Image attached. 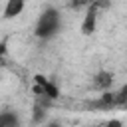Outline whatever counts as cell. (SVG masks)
<instances>
[{
	"mask_svg": "<svg viewBox=\"0 0 127 127\" xmlns=\"http://www.w3.org/2000/svg\"><path fill=\"white\" fill-rule=\"evenodd\" d=\"M123 107H125V109H127V103H125V105H123Z\"/></svg>",
	"mask_w": 127,
	"mask_h": 127,
	"instance_id": "11",
	"label": "cell"
},
{
	"mask_svg": "<svg viewBox=\"0 0 127 127\" xmlns=\"http://www.w3.org/2000/svg\"><path fill=\"white\" fill-rule=\"evenodd\" d=\"M0 127H20V119L14 111H2L0 113Z\"/></svg>",
	"mask_w": 127,
	"mask_h": 127,
	"instance_id": "6",
	"label": "cell"
},
{
	"mask_svg": "<svg viewBox=\"0 0 127 127\" xmlns=\"http://www.w3.org/2000/svg\"><path fill=\"white\" fill-rule=\"evenodd\" d=\"M60 28H62V14H60L58 8L50 6L40 14V18L36 22V28H34V34L40 40H50L60 32Z\"/></svg>",
	"mask_w": 127,
	"mask_h": 127,
	"instance_id": "1",
	"label": "cell"
},
{
	"mask_svg": "<svg viewBox=\"0 0 127 127\" xmlns=\"http://www.w3.org/2000/svg\"><path fill=\"white\" fill-rule=\"evenodd\" d=\"M26 6V0H6V6H4V18L10 20V18H16L22 14Z\"/></svg>",
	"mask_w": 127,
	"mask_h": 127,
	"instance_id": "4",
	"label": "cell"
},
{
	"mask_svg": "<svg viewBox=\"0 0 127 127\" xmlns=\"http://www.w3.org/2000/svg\"><path fill=\"white\" fill-rule=\"evenodd\" d=\"M44 127H62V125H60L58 121H50V123H46Z\"/></svg>",
	"mask_w": 127,
	"mask_h": 127,
	"instance_id": "10",
	"label": "cell"
},
{
	"mask_svg": "<svg viewBox=\"0 0 127 127\" xmlns=\"http://www.w3.org/2000/svg\"><path fill=\"white\" fill-rule=\"evenodd\" d=\"M34 91L38 95H42V97H48V99H56L58 97V87L52 81H48L46 77H42V75H36V87H34Z\"/></svg>",
	"mask_w": 127,
	"mask_h": 127,
	"instance_id": "2",
	"label": "cell"
},
{
	"mask_svg": "<svg viewBox=\"0 0 127 127\" xmlns=\"http://www.w3.org/2000/svg\"><path fill=\"white\" fill-rule=\"evenodd\" d=\"M4 54H6V44L0 42V67H2V58H4Z\"/></svg>",
	"mask_w": 127,
	"mask_h": 127,
	"instance_id": "9",
	"label": "cell"
},
{
	"mask_svg": "<svg viewBox=\"0 0 127 127\" xmlns=\"http://www.w3.org/2000/svg\"><path fill=\"white\" fill-rule=\"evenodd\" d=\"M111 83H113V73H109V71H99L93 75V87L99 91H107L111 87Z\"/></svg>",
	"mask_w": 127,
	"mask_h": 127,
	"instance_id": "5",
	"label": "cell"
},
{
	"mask_svg": "<svg viewBox=\"0 0 127 127\" xmlns=\"http://www.w3.org/2000/svg\"><path fill=\"white\" fill-rule=\"evenodd\" d=\"M97 12L99 8L95 4H91L89 8H85V16H83V22H81V32L85 36L93 34L95 32V24H97Z\"/></svg>",
	"mask_w": 127,
	"mask_h": 127,
	"instance_id": "3",
	"label": "cell"
},
{
	"mask_svg": "<svg viewBox=\"0 0 127 127\" xmlns=\"http://www.w3.org/2000/svg\"><path fill=\"white\" fill-rule=\"evenodd\" d=\"M101 127H121V121L111 119V121H107V123H105V125H101Z\"/></svg>",
	"mask_w": 127,
	"mask_h": 127,
	"instance_id": "8",
	"label": "cell"
},
{
	"mask_svg": "<svg viewBox=\"0 0 127 127\" xmlns=\"http://www.w3.org/2000/svg\"><path fill=\"white\" fill-rule=\"evenodd\" d=\"M93 4V0H69V6L73 10H83V8H89Z\"/></svg>",
	"mask_w": 127,
	"mask_h": 127,
	"instance_id": "7",
	"label": "cell"
}]
</instances>
